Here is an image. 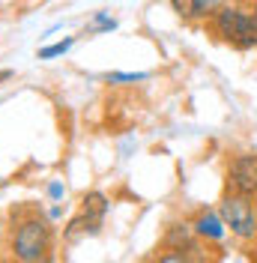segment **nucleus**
Masks as SVG:
<instances>
[{"label": "nucleus", "instance_id": "1", "mask_svg": "<svg viewBox=\"0 0 257 263\" xmlns=\"http://www.w3.org/2000/svg\"><path fill=\"white\" fill-rule=\"evenodd\" d=\"M212 27L225 42L236 45V48H254L257 45V18L236 9V6H222L212 15Z\"/></svg>", "mask_w": 257, "mask_h": 263}, {"label": "nucleus", "instance_id": "2", "mask_svg": "<svg viewBox=\"0 0 257 263\" xmlns=\"http://www.w3.org/2000/svg\"><path fill=\"white\" fill-rule=\"evenodd\" d=\"M51 228L45 218H24L12 236V251L21 263H36L48 257Z\"/></svg>", "mask_w": 257, "mask_h": 263}, {"label": "nucleus", "instance_id": "3", "mask_svg": "<svg viewBox=\"0 0 257 263\" xmlns=\"http://www.w3.org/2000/svg\"><path fill=\"white\" fill-rule=\"evenodd\" d=\"M218 215L230 228V233H236L240 239H251L257 233V213L248 195H227L218 206Z\"/></svg>", "mask_w": 257, "mask_h": 263}, {"label": "nucleus", "instance_id": "4", "mask_svg": "<svg viewBox=\"0 0 257 263\" xmlns=\"http://www.w3.org/2000/svg\"><path fill=\"white\" fill-rule=\"evenodd\" d=\"M230 185L236 189V195H254L257 192V156H236L230 162Z\"/></svg>", "mask_w": 257, "mask_h": 263}, {"label": "nucleus", "instance_id": "5", "mask_svg": "<svg viewBox=\"0 0 257 263\" xmlns=\"http://www.w3.org/2000/svg\"><path fill=\"white\" fill-rule=\"evenodd\" d=\"M108 213V197L102 195V192H90V195L84 197V218L90 221V224H102V215Z\"/></svg>", "mask_w": 257, "mask_h": 263}, {"label": "nucleus", "instance_id": "6", "mask_svg": "<svg viewBox=\"0 0 257 263\" xmlns=\"http://www.w3.org/2000/svg\"><path fill=\"white\" fill-rule=\"evenodd\" d=\"M171 9L179 18H200L212 9V0H171Z\"/></svg>", "mask_w": 257, "mask_h": 263}, {"label": "nucleus", "instance_id": "7", "mask_svg": "<svg viewBox=\"0 0 257 263\" xmlns=\"http://www.w3.org/2000/svg\"><path fill=\"white\" fill-rule=\"evenodd\" d=\"M225 221H222V215L215 213H204L200 218H197V224H194V230L200 233V236H207V239H222L225 236Z\"/></svg>", "mask_w": 257, "mask_h": 263}, {"label": "nucleus", "instance_id": "8", "mask_svg": "<svg viewBox=\"0 0 257 263\" xmlns=\"http://www.w3.org/2000/svg\"><path fill=\"white\" fill-rule=\"evenodd\" d=\"M192 242H194V233L192 228H186V224H177V228L168 230V236H164V246H171L174 251H192Z\"/></svg>", "mask_w": 257, "mask_h": 263}, {"label": "nucleus", "instance_id": "9", "mask_svg": "<svg viewBox=\"0 0 257 263\" xmlns=\"http://www.w3.org/2000/svg\"><path fill=\"white\" fill-rule=\"evenodd\" d=\"M75 45V39L72 36H66V39H60V42H54V45H45V48H39V60H51V57H60V54H66V51Z\"/></svg>", "mask_w": 257, "mask_h": 263}, {"label": "nucleus", "instance_id": "10", "mask_svg": "<svg viewBox=\"0 0 257 263\" xmlns=\"http://www.w3.org/2000/svg\"><path fill=\"white\" fill-rule=\"evenodd\" d=\"M111 30H117V21H114V18H108L105 12H96L93 24L87 27V33H111Z\"/></svg>", "mask_w": 257, "mask_h": 263}, {"label": "nucleus", "instance_id": "11", "mask_svg": "<svg viewBox=\"0 0 257 263\" xmlns=\"http://www.w3.org/2000/svg\"><path fill=\"white\" fill-rule=\"evenodd\" d=\"M105 78L111 84H132V81H144L146 72H108Z\"/></svg>", "mask_w": 257, "mask_h": 263}, {"label": "nucleus", "instance_id": "12", "mask_svg": "<svg viewBox=\"0 0 257 263\" xmlns=\"http://www.w3.org/2000/svg\"><path fill=\"white\" fill-rule=\"evenodd\" d=\"M156 263H194V260H192V254H189V251H171V254L159 257Z\"/></svg>", "mask_w": 257, "mask_h": 263}, {"label": "nucleus", "instance_id": "13", "mask_svg": "<svg viewBox=\"0 0 257 263\" xmlns=\"http://www.w3.org/2000/svg\"><path fill=\"white\" fill-rule=\"evenodd\" d=\"M48 195L54 197V200H57V197L63 195V185H60V182H51V185H48Z\"/></svg>", "mask_w": 257, "mask_h": 263}, {"label": "nucleus", "instance_id": "14", "mask_svg": "<svg viewBox=\"0 0 257 263\" xmlns=\"http://www.w3.org/2000/svg\"><path fill=\"white\" fill-rule=\"evenodd\" d=\"M9 78H12V72H9V69H0V84L9 81Z\"/></svg>", "mask_w": 257, "mask_h": 263}, {"label": "nucleus", "instance_id": "15", "mask_svg": "<svg viewBox=\"0 0 257 263\" xmlns=\"http://www.w3.org/2000/svg\"><path fill=\"white\" fill-rule=\"evenodd\" d=\"M36 263H51V260H48V257H45V260H36Z\"/></svg>", "mask_w": 257, "mask_h": 263}, {"label": "nucleus", "instance_id": "16", "mask_svg": "<svg viewBox=\"0 0 257 263\" xmlns=\"http://www.w3.org/2000/svg\"><path fill=\"white\" fill-rule=\"evenodd\" d=\"M254 18H257V0H254Z\"/></svg>", "mask_w": 257, "mask_h": 263}]
</instances>
